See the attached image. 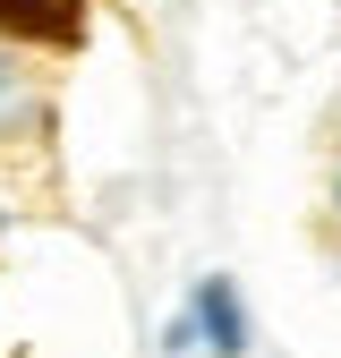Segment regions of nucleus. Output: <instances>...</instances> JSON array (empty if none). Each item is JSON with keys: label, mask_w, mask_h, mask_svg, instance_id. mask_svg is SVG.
Segmentation results:
<instances>
[{"label": "nucleus", "mask_w": 341, "mask_h": 358, "mask_svg": "<svg viewBox=\"0 0 341 358\" xmlns=\"http://www.w3.org/2000/svg\"><path fill=\"white\" fill-rule=\"evenodd\" d=\"M0 239H9V213H0Z\"/></svg>", "instance_id": "20e7f679"}, {"label": "nucleus", "mask_w": 341, "mask_h": 358, "mask_svg": "<svg viewBox=\"0 0 341 358\" xmlns=\"http://www.w3.org/2000/svg\"><path fill=\"white\" fill-rule=\"evenodd\" d=\"M333 213H341V162H333Z\"/></svg>", "instance_id": "7ed1b4c3"}, {"label": "nucleus", "mask_w": 341, "mask_h": 358, "mask_svg": "<svg viewBox=\"0 0 341 358\" xmlns=\"http://www.w3.org/2000/svg\"><path fill=\"white\" fill-rule=\"evenodd\" d=\"M162 358H196V324H188V307L162 324Z\"/></svg>", "instance_id": "f03ea898"}, {"label": "nucleus", "mask_w": 341, "mask_h": 358, "mask_svg": "<svg viewBox=\"0 0 341 358\" xmlns=\"http://www.w3.org/2000/svg\"><path fill=\"white\" fill-rule=\"evenodd\" d=\"M188 324H196V350L205 358H247V299H239V282L231 273H205L196 290H188Z\"/></svg>", "instance_id": "f257e3e1"}]
</instances>
